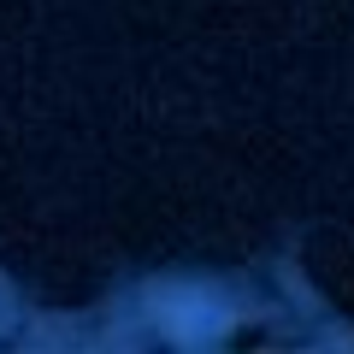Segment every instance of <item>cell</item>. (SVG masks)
Instances as JSON below:
<instances>
[{
	"label": "cell",
	"mask_w": 354,
	"mask_h": 354,
	"mask_svg": "<svg viewBox=\"0 0 354 354\" xmlns=\"http://www.w3.org/2000/svg\"><path fill=\"white\" fill-rule=\"evenodd\" d=\"M153 313H160V330L171 342H201V337H213V330H225V313H218L213 301H201V295H171V301H160Z\"/></svg>",
	"instance_id": "cell-1"
}]
</instances>
